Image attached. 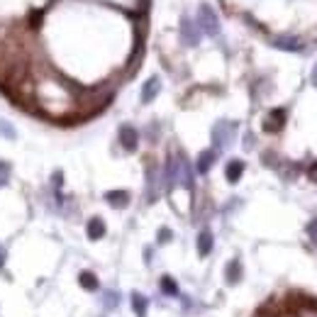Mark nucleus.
Wrapping results in <instances>:
<instances>
[{
	"label": "nucleus",
	"mask_w": 317,
	"mask_h": 317,
	"mask_svg": "<svg viewBox=\"0 0 317 317\" xmlns=\"http://www.w3.org/2000/svg\"><path fill=\"white\" fill-rule=\"evenodd\" d=\"M198 25H200V29H203L205 34H210V37H215V34L220 32V20H217V15L213 12V8H207V5H203V8H200Z\"/></svg>",
	"instance_id": "f257e3e1"
},
{
	"label": "nucleus",
	"mask_w": 317,
	"mask_h": 317,
	"mask_svg": "<svg viewBox=\"0 0 317 317\" xmlns=\"http://www.w3.org/2000/svg\"><path fill=\"white\" fill-rule=\"evenodd\" d=\"M234 122H217L215 125V130H213V142H215V147L217 149H222V147H227L230 142H232L234 137Z\"/></svg>",
	"instance_id": "f03ea898"
},
{
	"label": "nucleus",
	"mask_w": 317,
	"mask_h": 317,
	"mask_svg": "<svg viewBox=\"0 0 317 317\" xmlns=\"http://www.w3.org/2000/svg\"><path fill=\"white\" fill-rule=\"evenodd\" d=\"M181 39H183V44H188V47H196L198 42H200V32H198V27L188 17H183V22H181Z\"/></svg>",
	"instance_id": "7ed1b4c3"
},
{
	"label": "nucleus",
	"mask_w": 317,
	"mask_h": 317,
	"mask_svg": "<svg viewBox=\"0 0 317 317\" xmlns=\"http://www.w3.org/2000/svg\"><path fill=\"white\" fill-rule=\"evenodd\" d=\"M120 144L127 151L137 149V144H139V134H137V130H134L132 125H122L120 127Z\"/></svg>",
	"instance_id": "20e7f679"
},
{
	"label": "nucleus",
	"mask_w": 317,
	"mask_h": 317,
	"mask_svg": "<svg viewBox=\"0 0 317 317\" xmlns=\"http://www.w3.org/2000/svg\"><path fill=\"white\" fill-rule=\"evenodd\" d=\"M158 91H161V78H158V76H151L149 81L144 83V88H142V103H151L158 95Z\"/></svg>",
	"instance_id": "39448f33"
},
{
	"label": "nucleus",
	"mask_w": 317,
	"mask_h": 317,
	"mask_svg": "<svg viewBox=\"0 0 317 317\" xmlns=\"http://www.w3.org/2000/svg\"><path fill=\"white\" fill-rule=\"evenodd\" d=\"M85 234H88V239H103V237H105V222L100 220V217H93V220H88Z\"/></svg>",
	"instance_id": "423d86ee"
},
{
	"label": "nucleus",
	"mask_w": 317,
	"mask_h": 317,
	"mask_svg": "<svg viewBox=\"0 0 317 317\" xmlns=\"http://www.w3.org/2000/svg\"><path fill=\"white\" fill-rule=\"evenodd\" d=\"M242 173H244V161H239V158H232V161L227 164V171H224L227 181H230V183H237V181L242 178Z\"/></svg>",
	"instance_id": "0eeeda50"
},
{
	"label": "nucleus",
	"mask_w": 317,
	"mask_h": 317,
	"mask_svg": "<svg viewBox=\"0 0 317 317\" xmlns=\"http://www.w3.org/2000/svg\"><path fill=\"white\" fill-rule=\"evenodd\" d=\"M213 232L210 230H203V232L198 234V254L200 256H207V254L213 252Z\"/></svg>",
	"instance_id": "6e6552de"
},
{
	"label": "nucleus",
	"mask_w": 317,
	"mask_h": 317,
	"mask_svg": "<svg viewBox=\"0 0 317 317\" xmlns=\"http://www.w3.org/2000/svg\"><path fill=\"white\" fill-rule=\"evenodd\" d=\"M215 158H217V151H213V149H207V151H203L200 156H198V173H207L210 168H213V164H215Z\"/></svg>",
	"instance_id": "1a4fd4ad"
},
{
	"label": "nucleus",
	"mask_w": 317,
	"mask_h": 317,
	"mask_svg": "<svg viewBox=\"0 0 317 317\" xmlns=\"http://www.w3.org/2000/svg\"><path fill=\"white\" fill-rule=\"evenodd\" d=\"M273 44L278 49H286V51H300L303 49V42L298 37H276Z\"/></svg>",
	"instance_id": "9d476101"
},
{
	"label": "nucleus",
	"mask_w": 317,
	"mask_h": 317,
	"mask_svg": "<svg viewBox=\"0 0 317 317\" xmlns=\"http://www.w3.org/2000/svg\"><path fill=\"white\" fill-rule=\"evenodd\" d=\"M132 310L137 317H147V310H149V300L144 298L142 293H132Z\"/></svg>",
	"instance_id": "9b49d317"
},
{
	"label": "nucleus",
	"mask_w": 317,
	"mask_h": 317,
	"mask_svg": "<svg viewBox=\"0 0 317 317\" xmlns=\"http://www.w3.org/2000/svg\"><path fill=\"white\" fill-rule=\"evenodd\" d=\"M283 122H286V110H273L269 115V120H266V130L269 132H278L283 127Z\"/></svg>",
	"instance_id": "f8f14e48"
},
{
	"label": "nucleus",
	"mask_w": 317,
	"mask_h": 317,
	"mask_svg": "<svg viewBox=\"0 0 317 317\" xmlns=\"http://www.w3.org/2000/svg\"><path fill=\"white\" fill-rule=\"evenodd\" d=\"M105 200L112 203L115 207H125L130 203V193L127 190H110V193H105Z\"/></svg>",
	"instance_id": "ddd939ff"
},
{
	"label": "nucleus",
	"mask_w": 317,
	"mask_h": 317,
	"mask_svg": "<svg viewBox=\"0 0 317 317\" xmlns=\"http://www.w3.org/2000/svg\"><path fill=\"white\" fill-rule=\"evenodd\" d=\"M158 286H161V293H164V295H168V298H176V295H178L176 278H171V276H161Z\"/></svg>",
	"instance_id": "4468645a"
},
{
	"label": "nucleus",
	"mask_w": 317,
	"mask_h": 317,
	"mask_svg": "<svg viewBox=\"0 0 317 317\" xmlns=\"http://www.w3.org/2000/svg\"><path fill=\"white\" fill-rule=\"evenodd\" d=\"M78 283H81L85 290H98V286H100V283H98V276H95L93 271H81V273H78Z\"/></svg>",
	"instance_id": "2eb2a0df"
},
{
	"label": "nucleus",
	"mask_w": 317,
	"mask_h": 317,
	"mask_svg": "<svg viewBox=\"0 0 317 317\" xmlns=\"http://www.w3.org/2000/svg\"><path fill=\"white\" fill-rule=\"evenodd\" d=\"M224 278H227V283H239V280H242V263L237 261V259H234V261H230V266H227V273H224Z\"/></svg>",
	"instance_id": "dca6fc26"
},
{
	"label": "nucleus",
	"mask_w": 317,
	"mask_h": 317,
	"mask_svg": "<svg viewBox=\"0 0 317 317\" xmlns=\"http://www.w3.org/2000/svg\"><path fill=\"white\" fill-rule=\"evenodd\" d=\"M0 137H5V139H15L17 137V132L12 125H8L5 120H0Z\"/></svg>",
	"instance_id": "f3484780"
},
{
	"label": "nucleus",
	"mask_w": 317,
	"mask_h": 317,
	"mask_svg": "<svg viewBox=\"0 0 317 317\" xmlns=\"http://www.w3.org/2000/svg\"><path fill=\"white\" fill-rule=\"evenodd\" d=\"M8 181H10V164L0 161V188L8 186Z\"/></svg>",
	"instance_id": "a211bd4d"
},
{
	"label": "nucleus",
	"mask_w": 317,
	"mask_h": 317,
	"mask_svg": "<svg viewBox=\"0 0 317 317\" xmlns=\"http://www.w3.org/2000/svg\"><path fill=\"white\" fill-rule=\"evenodd\" d=\"M117 303H120V295L115 293V290H110V293H105V308H117Z\"/></svg>",
	"instance_id": "6ab92c4d"
},
{
	"label": "nucleus",
	"mask_w": 317,
	"mask_h": 317,
	"mask_svg": "<svg viewBox=\"0 0 317 317\" xmlns=\"http://www.w3.org/2000/svg\"><path fill=\"white\" fill-rule=\"evenodd\" d=\"M308 237H310V242L317 244V220H312V222L308 224Z\"/></svg>",
	"instance_id": "aec40b11"
},
{
	"label": "nucleus",
	"mask_w": 317,
	"mask_h": 317,
	"mask_svg": "<svg viewBox=\"0 0 317 317\" xmlns=\"http://www.w3.org/2000/svg\"><path fill=\"white\" fill-rule=\"evenodd\" d=\"M171 237H173V234H171V230H161V232H158V242H168Z\"/></svg>",
	"instance_id": "412c9836"
},
{
	"label": "nucleus",
	"mask_w": 317,
	"mask_h": 317,
	"mask_svg": "<svg viewBox=\"0 0 317 317\" xmlns=\"http://www.w3.org/2000/svg\"><path fill=\"white\" fill-rule=\"evenodd\" d=\"M310 176H312V178H315V181H317V164H315V166H312V168H310Z\"/></svg>",
	"instance_id": "4be33fe9"
},
{
	"label": "nucleus",
	"mask_w": 317,
	"mask_h": 317,
	"mask_svg": "<svg viewBox=\"0 0 317 317\" xmlns=\"http://www.w3.org/2000/svg\"><path fill=\"white\" fill-rule=\"evenodd\" d=\"M310 78H312V83L317 85V66H315V68H312V76H310Z\"/></svg>",
	"instance_id": "5701e85b"
},
{
	"label": "nucleus",
	"mask_w": 317,
	"mask_h": 317,
	"mask_svg": "<svg viewBox=\"0 0 317 317\" xmlns=\"http://www.w3.org/2000/svg\"><path fill=\"white\" fill-rule=\"evenodd\" d=\"M3 254H5V252H3V249H0V266H3Z\"/></svg>",
	"instance_id": "b1692460"
}]
</instances>
